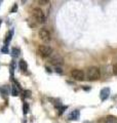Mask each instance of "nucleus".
Wrapping results in <instances>:
<instances>
[{
  "instance_id": "f3484780",
  "label": "nucleus",
  "mask_w": 117,
  "mask_h": 123,
  "mask_svg": "<svg viewBox=\"0 0 117 123\" xmlns=\"http://www.w3.org/2000/svg\"><path fill=\"white\" fill-rule=\"evenodd\" d=\"M31 95V91L30 90H25V98H29Z\"/></svg>"
},
{
  "instance_id": "4be33fe9",
  "label": "nucleus",
  "mask_w": 117,
  "mask_h": 123,
  "mask_svg": "<svg viewBox=\"0 0 117 123\" xmlns=\"http://www.w3.org/2000/svg\"><path fill=\"white\" fill-rule=\"evenodd\" d=\"M0 3H1V1H0Z\"/></svg>"
},
{
  "instance_id": "ddd939ff",
  "label": "nucleus",
  "mask_w": 117,
  "mask_h": 123,
  "mask_svg": "<svg viewBox=\"0 0 117 123\" xmlns=\"http://www.w3.org/2000/svg\"><path fill=\"white\" fill-rule=\"evenodd\" d=\"M19 55H20V49L19 48L13 47V49H11V55H13V57H18Z\"/></svg>"
},
{
  "instance_id": "412c9836",
  "label": "nucleus",
  "mask_w": 117,
  "mask_h": 123,
  "mask_svg": "<svg viewBox=\"0 0 117 123\" xmlns=\"http://www.w3.org/2000/svg\"><path fill=\"white\" fill-rule=\"evenodd\" d=\"M0 25H1V20H0Z\"/></svg>"
},
{
  "instance_id": "6ab92c4d",
  "label": "nucleus",
  "mask_w": 117,
  "mask_h": 123,
  "mask_svg": "<svg viewBox=\"0 0 117 123\" xmlns=\"http://www.w3.org/2000/svg\"><path fill=\"white\" fill-rule=\"evenodd\" d=\"M38 3H40V4L43 5V4H46V3H48V1H47V0H39Z\"/></svg>"
},
{
  "instance_id": "f03ea898",
  "label": "nucleus",
  "mask_w": 117,
  "mask_h": 123,
  "mask_svg": "<svg viewBox=\"0 0 117 123\" xmlns=\"http://www.w3.org/2000/svg\"><path fill=\"white\" fill-rule=\"evenodd\" d=\"M37 50H38L39 55H40L41 57H43V59H47V57H49L53 53L52 48L50 47L49 45H45V44L39 45Z\"/></svg>"
},
{
  "instance_id": "aec40b11",
  "label": "nucleus",
  "mask_w": 117,
  "mask_h": 123,
  "mask_svg": "<svg viewBox=\"0 0 117 123\" xmlns=\"http://www.w3.org/2000/svg\"><path fill=\"white\" fill-rule=\"evenodd\" d=\"M17 10H18V4H14L13 5V8L11 9V12H15Z\"/></svg>"
},
{
  "instance_id": "4468645a",
  "label": "nucleus",
  "mask_w": 117,
  "mask_h": 123,
  "mask_svg": "<svg viewBox=\"0 0 117 123\" xmlns=\"http://www.w3.org/2000/svg\"><path fill=\"white\" fill-rule=\"evenodd\" d=\"M23 111H24V114H28L29 112V105L27 103H24V105H23Z\"/></svg>"
},
{
  "instance_id": "423d86ee",
  "label": "nucleus",
  "mask_w": 117,
  "mask_h": 123,
  "mask_svg": "<svg viewBox=\"0 0 117 123\" xmlns=\"http://www.w3.org/2000/svg\"><path fill=\"white\" fill-rule=\"evenodd\" d=\"M71 76H72V78L77 80V81H83L85 78L84 72L82 70H79V69H74V70H72Z\"/></svg>"
},
{
  "instance_id": "dca6fc26",
  "label": "nucleus",
  "mask_w": 117,
  "mask_h": 123,
  "mask_svg": "<svg viewBox=\"0 0 117 123\" xmlns=\"http://www.w3.org/2000/svg\"><path fill=\"white\" fill-rule=\"evenodd\" d=\"M56 72L58 73V74H63V69H61L60 67H57L56 68Z\"/></svg>"
},
{
  "instance_id": "7ed1b4c3",
  "label": "nucleus",
  "mask_w": 117,
  "mask_h": 123,
  "mask_svg": "<svg viewBox=\"0 0 117 123\" xmlns=\"http://www.w3.org/2000/svg\"><path fill=\"white\" fill-rule=\"evenodd\" d=\"M32 20L36 23V24H43L45 22V14L40 8H35L33 10L32 14Z\"/></svg>"
},
{
  "instance_id": "1a4fd4ad",
  "label": "nucleus",
  "mask_w": 117,
  "mask_h": 123,
  "mask_svg": "<svg viewBox=\"0 0 117 123\" xmlns=\"http://www.w3.org/2000/svg\"><path fill=\"white\" fill-rule=\"evenodd\" d=\"M19 67L21 69L22 71H26L27 69H28V65H27V62L25 60H21L19 63Z\"/></svg>"
},
{
  "instance_id": "9d476101",
  "label": "nucleus",
  "mask_w": 117,
  "mask_h": 123,
  "mask_svg": "<svg viewBox=\"0 0 117 123\" xmlns=\"http://www.w3.org/2000/svg\"><path fill=\"white\" fill-rule=\"evenodd\" d=\"M11 37H13V31H9V32L6 34V37H5V39H4L5 46L8 45V43H9L10 40H11Z\"/></svg>"
},
{
  "instance_id": "20e7f679",
  "label": "nucleus",
  "mask_w": 117,
  "mask_h": 123,
  "mask_svg": "<svg viewBox=\"0 0 117 123\" xmlns=\"http://www.w3.org/2000/svg\"><path fill=\"white\" fill-rule=\"evenodd\" d=\"M48 59H49V63L56 67H58L64 64V59L58 55V53H52Z\"/></svg>"
},
{
  "instance_id": "39448f33",
  "label": "nucleus",
  "mask_w": 117,
  "mask_h": 123,
  "mask_svg": "<svg viewBox=\"0 0 117 123\" xmlns=\"http://www.w3.org/2000/svg\"><path fill=\"white\" fill-rule=\"evenodd\" d=\"M39 37H40V39L42 41H44L45 43H47V42H49L50 40H52V35H50L49 31L47 29L45 28H42L39 30Z\"/></svg>"
},
{
  "instance_id": "2eb2a0df",
  "label": "nucleus",
  "mask_w": 117,
  "mask_h": 123,
  "mask_svg": "<svg viewBox=\"0 0 117 123\" xmlns=\"http://www.w3.org/2000/svg\"><path fill=\"white\" fill-rule=\"evenodd\" d=\"M113 74L114 75H117V63L113 66Z\"/></svg>"
},
{
  "instance_id": "f257e3e1",
  "label": "nucleus",
  "mask_w": 117,
  "mask_h": 123,
  "mask_svg": "<svg viewBox=\"0 0 117 123\" xmlns=\"http://www.w3.org/2000/svg\"><path fill=\"white\" fill-rule=\"evenodd\" d=\"M86 77L88 80L91 81H95V80L100 79L101 77V72H100V69L98 67H89L87 70H86Z\"/></svg>"
},
{
  "instance_id": "f8f14e48",
  "label": "nucleus",
  "mask_w": 117,
  "mask_h": 123,
  "mask_svg": "<svg viewBox=\"0 0 117 123\" xmlns=\"http://www.w3.org/2000/svg\"><path fill=\"white\" fill-rule=\"evenodd\" d=\"M10 92H11V94L13 95V97H18L19 95V89L17 87H15V85H13L10 88Z\"/></svg>"
},
{
  "instance_id": "a211bd4d",
  "label": "nucleus",
  "mask_w": 117,
  "mask_h": 123,
  "mask_svg": "<svg viewBox=\"0 0 117 123\" xmlns=\"http://www.w3.org/2000/svg\"><path fill=\"white\" fill-rule=\"evenodd\" d=\"M1 51H2V52H5V53L8 52V48H7V46H5V45H4V47H2Z\"/></svg>"
},
{
  "instance_id": "6e6552de",
  "label": "nucleus",
  "mask_w": 117,
  "mask_h": 123,
  "mask_svg": "<svg viewBox=\"0 0 117 123\" xmlns=\"http://www.w3.org/2000/svg\"><path fill=\"white\" fill-rule=\"evenodd\" d=\"M78 118H79V111H78V110L72 111V112L70 113V115H69V119H70V120H77Z\"/></svg>"
},
{
  "instance_id": "0eeeda50",
  "label": "nucleus",
  "mask_w": 117,
  "mask_h": 123,
  "mask_svg": "<svg viewBox=\"0 0 117 123\" xmlns=\"http://www.w3.org/2000/svg\"><path fill=\"white\" fill-rule=\"evenodd\" d=\"M109 95H110V88H108V87L103 88L100 92V98L102 101H106V99L109 98Z\"/></svg>"
},
{
  "instance_id": "9b49d317",
  "label": "nucleus",
  "mask_w": 117,
  "mask_h": 123,
  "mask_svg": "<svg viewBox=\"0 0 117 123\" xmlns=\"http://www.w3.org/2000/svg\"><path fill=\"white\" fill-rule=\"evenodd\" d=\"M105 123H117V118L115 116H108Z\"/></svg>"
}]
</instances>
